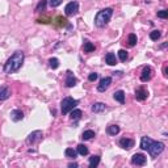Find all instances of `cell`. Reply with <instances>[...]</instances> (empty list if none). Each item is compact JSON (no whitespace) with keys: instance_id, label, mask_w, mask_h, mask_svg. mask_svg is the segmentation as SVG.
<instances>
[{"instance_id":"obj_1","label":"cell","mask_w":168,"mask_h":168,"mask_svg":"<svg viewBox=\"0 0 168 168\" xmlns=\"http://www.w3.org/2000/svg\"><path fill=\"white\" fill-rule=\"evenodd\" d=\"M141 149L149 151V154L152 158H158L163 151H164V143L159 141H154L150 137H142L141 139Z\"/></svg>"},{"instance_id":"obj_2","label":"cell","mask_w":168,"mask_h":168,"mask_svg":"<svg viewBox=\"0 0 168 168\" xmlns=\"http://www.w3.org/2000/svg\"><path fill=\"white\" fill-rule=\"evenodd\" d=\"M24 53L21 50H17V51H14L11 57L8 58V61L4 63V67H3V70L6 74H8V75H11V74H14V72H17L20 68H21L22 66V63H24Z\"/></svg>"},{"instance_id":"obj_3","label":"cell","mask_w":168,"mask_h":168,"mask_svg":"<svg viewBox=\"0 0 168 168\" xmlns=\"http://www.w3.org/2000/svg\"><path fill=\"white\" fill-rule=\"evenodd\" d=\"M113 16V9L112 8H104L101 11H98L95 16V25L97 28H104L108 25V22L110 21Z\"/></svg>"},{"instance_id":"obj_4","label":"cell","mask_w":168,"mask_h":168,"mask_svg":"<svg viewBox=\"0 0 168 168\" xmlns=\"http://www.w3.org/2000/svg\"><path fill=\"white\" fill-rule=\"evenodd\" d=\"M79 104V101L76 100V98H72V97H65L62 100V102H61V112H62V114L63 116H66V114H68L72 109H75L76 108V105Z\"/></svg>"},{"instance_id":"obj_5","label":"cell","mask_w":168,"mask_h":168,"mask_svg":"<svg viewBox=\"0 0 168 168\" xmlns=\"http://www.w3.org/2000/svg\"><path fill=\"white\" fill-rule=\"evenodd\" d=\"M42 137H43V134H42L41 130H34V131H32L30 134L26 137V145H29V146L36 145V143H38L39 141L42 139Z\"/></svg>"},{"instance_id":"obj_6","label":"cell","mask_w":168,"mask_h":168,"mask_svg":"<svg viewBox=\"0 0 168 168\" xmlns=\"http://www.w3.org/2000/svg\"><path fill=\"white\" fill-rule=\"evenodd\" d=\"M78 12H79V3L78 2H70L65 7V13H66V16H68V17L75 16Z\"/></svg>"},{"instance_id":"obj_7","label":"cell","mask_w":168,"mask_h":168,"mask_svg":"<svg viewBox=\"0 0 168 168\" xmlns=\"http://www.w3.org/2000/svg\"><path fill=\"white\" fill-rule=\"evenodd\" d=\"M110 84H112V78L110 76H105V78H102L100 83L97 84V91L98 92H105L108 88L110 87Z\"/></svg>"},{"instance_id":"obj_8","label":"cell","mask_w":168,"mask_h":168,"mask_svg":"<svg viewBox=\"0 0 168 168\" xmlns=\"http://www.w3.org/2000/svg\"><path fill=\"white\" fill-rule=\"evenodd\" d=\"M152 68L151 66H145L143 67V70H142V74H141V82L142 83H147V82H150L151 80V78H152Z\"/></svg>"},{"instance_id":"obj_9","label":"cell","mask_w":168,"mask_h":168,"mask_svg":"<svg viewBox=\"0 0 168 168\" xmlns=\"http://www.w3.org/2000/svg\"><path fill=\"white\" fill-rule=\"evenodd\" d=\"M78 84V79L75 78V75L68 70L67 72H66V80H65V86L67 87V88H72V87H75Z\"/></svg>"},{"instance_id":"obj_10","label":"cell","mask_w":168,"mask_h":168,"mask_svg":"<svg viewBox=\"0 0 168 168\" xmlns=\"http://www.w3.org/2000/svg\"><path fill=\"white\" fill-rule=\"evenodd\" d=\"M149 97V91L145 87H138L135 90V98L138 101H145Z\"/></svg>"},{"instance_id":"obj_11","label":"cell","mask_w":168,"mask_h":168,"mask_svg":"<svg viewBox=\"0 0 168 168\" xmlns=\"http://www.w3.org/2000/svg\"><path fill=\"white\" fill-rule=\"evenodd\" d=\"M131 163L134 166H145L147 163V158L143 154H134L131 158Z\"/></svg>"},{"instance_id":"obj_12","label":"cell","mask_w":168,"mask_h":168,"mask_svg":"<svg viewBox=\"0 0 168 168\" xmlns=\"http://www.w3.org/2000/svg\"><path fill=\"white\" fill-rule=\"evenodd\" d=\"M118 145H120V147H122L123 150H130L131 147L134 146V141L130 139V138H121Z\"/></svg>"},{"instance_id":"obj_13","label":"cell","mask_w":168,"mask_h":168,"mask_svg":"<svg viewBox=\"0 0 168 168\" xmlns=\"http://www.w3.org/2000/svg\"><path fill=\"white\" fill-rule=\"evenodd\" d=\"M9 117H11V120L13 122H18V121H21L24 118V113H22V110H20V109H13L11 113H9Z\"/></svg>"},{"instance_id":"obj_14","label":"cell","mask_w":168,"mask_h":168,"mask_svg":"<svg viewBox=\"0 0 168 168\" xmlns=\"http://www.w3.org/2000/svg\"><path fill=\"white\" fill-rule=\"evenodd\" d=\"M11 97V90L7 86L0 87V101H6Z\"/></svg>"},{"instance_id":"obj_15","label":"cell","mask_w":168,"mask_h":168,"mask_svg":"<svg viewBox=\"0 0 168 168\" xmlns=\"http://www.w3.org/2000/svg\"><path fill=\"white\" fill-rule=\"evenodd\" d=\"M106 109V105L104 102H95L93 105L91 106V110L93 113H102L104 110Z\"/></svg>"},{"instance_id":"obj_16","label":"cell","mask_w":168,"mask_h":168,"mask_svg":"<svg viewBox=\"0 0 168 168\" xmlns=\"http://www.w3.org/2000/svg\"><path fill=\"white\" fill-rule=\"evenodd\" d=\"M105 63L109 66H116L117 65V58H116V54L113 53H108L105 55Z\"/></svg>"},{"instance_id":"obj_17","label":"cell","mask_w":168,"mask_h":168,"mask_svg":"<svg viewBox=\"0 0 168 168\" xmlns=\"http://www.w3.org/2000/svg\"><path fill=\"white\" fill-rule=\"evenodd\" d=\"M113 98H114V100H116L117 102L123 104V102H125V92H123L122 90L116 91L114 93H113Z\"/></svg>"},{"instance_id":"obj_18","label":"cell","mask_w":168,"mask_h":168,"mask_svg":"<svg viewBox=\"0 0 168 168\" xmlns=\"http://www.w3.org/2000/svg\"><path fill=\"white\" fill-rule=\"evenodd\" d=\"M100 160H101V158L98 155H92L90 158V160H88V166H90V168H96L100 164Z\"/></svg>"},{"instance_id":"obj_19","label":"cell","mask_w":168,"mask_h":168,"mask_svg":"<svg viewBox=\"0 0 168 168\" xmlns=\"http://www.w3.org/2000/svg\"><path fill=\"white\" fill-rule=\"evenodd\" d=\"M83 50H84V53H92V51L96 50V46L93 45L92 42L88 41V39H86L83 43Z\"/></svg>"},{"instance_id":"obj_20","label":"cell","mask_w":168,"mask_h":168,"mask_svg":"<svg viewBox=\"0 0 168 168\" xmlns=\"http://www.w3.org/2000/svg\"><path fill=\"white\" fill-rule=\"evenodd\" d=\"M120 130L121 129H120V126H118V125H109L106 127V133L109 135H112V137H116L118 133H120Z\"/></svg>"},{"instance_id":"obj_21","label":"cell","mask_w":168,"mask_h":168,"mask_svg":"<svg viewBox=\"0 0 168 168\" xmlns=\"http://www.w3.org/2000/svg\"><path fill=\"white\" fill-rule=\"evenodd\" d=\"M82 116H83V112H82L80 109H72V110L70 112V118H71L72 121L80 120Z\"/></svg>"},{"instance_id":"obj_22","label":"cell","mask_w":168,"mask_h":168,"mask_svg":"<svg viewBox=\"0 0 168 168\" xmlns=\"http://www.w3.org/2000/svg\"><path fill=\"white\" fill-rule=\"evenodd\" d=\"M76 151H78V154L79 155H82V156H87L88 155V147L86 145H83V143H80V145H78L76 147Z\"/></svg>"},{"instance_id":"obj_23","label":"cell","mask_w":168,"mask_h":168,"mask_svg":"<svg viewBox=\"0 0 168 168\" xmlns=\"http://www.w3.org/2000/svg\"><path fill=\"white\" fill-rule=\"evenodd\" d=\"M93 137H96L95 131L93 130H86V131H83V134H82V139L83 141H91Z\"/></svg>"},{"instance_id":"obj_24","label":"cell","mask_w":168,"mask_h":168,"mask_svg":"<svg viewBox=\"0 0 168 168\" xmlns=\"http://www.w3.org/2000/svg\"><path fill=\"white\" fill-rule=\"evenodd\" d=\"M138 42V38H137V34L134 33H130L129 36H127V43H129L130 47H134Z\"/></svg>"},{"instance_id":"obj_25","label":"cell","mask_w":168,"mask_h":168,"mask_svg":"<svg viewBox=\"0 0 168 168\" xmlns=\"http://www.w3.org/2000/svg\"><path fill=\"white\" fill-rule=\"evenodd\" d=\"M47 3H49V0H41V2L37 4V7H36V12H43V11H46Z\"/></svg>"},{"instance_id":"obj_26","label":"cell","mask_w":168,"mask_h":168,"mask_svg":"<svg viewBox=\"0 0 168 168\" xmlns=\"http://www.w3.org/2000/svg\"><path fill=\"white\" fill-rule=\"evenodd\" d=\"M65 155H66V158H68V159H75L78 156V151H75L74 149H66Z\"/></svg>"},{"instance_id":"obj_27","label":"cell","mask_w":168,"mask_h":168,"mask_svg":"<svg viewBox=\"0 0 168 168\" xmlns=\"http://www.w3.org/2000/svg\"><path fill=\"white\" fill-rule=\"evenodd\" d=\"M127 58H129V54H127L126 50H123V49H121V50H118V59H120L121 62H126Z\"/></svg>"},{"instance_id":"obj_28","label":"cell","mask_w":168,"mask_h":168,"mask_svg":"<svg viewBox=\"0 0 168 168\" xmlns=\"http://www.w3.org/2000/svg\"><path fill=\"white\" fill-rule=\"evenodd\" d=\"M49 66H50V68H53V70H57L59 67V59L58 58H50L49 59Z\"/></svg>"},{"instance_id":"obj_29","label":"cell","mask_w":168,"mask_h":168,"mask_svg":"<svg viewBox=\"0 0 168 168\" xmlns=\"http://www.w3.org/2000/svg\"><path fill=\"white\" fill-rule=\"evenodd\" d=\"M162 37V32L160 30H152L150 32V38L152 39V41H158Z\"/></svg>"},{"instance_id":"obj_30","label":"cell","mask_w":168,"mask_h":168,"mask_svg":"<svg viewBox=\"0 0 168 168\" xmlns=\"http://www.w3.org/2000/svg\"><path fill=\"white\" fill-rule=\"evenodd\" d=\"M63 3V0H49V6L51 8H57Z\"/></svg>"},{"instance_id":"obj_31","label":"cell","mask_w":168,"mask_h":168,"mask_svg":"<svg viewBox=\"0 0 168 168\" xmlns=\"http://www.w3.org/2000/svg\"><path fill=\"white\" fill-rule=\"evenodd\" d=\"M156 14H158V17H160V18H167L168 17V11L167 9H162V11H159Z\"/></svg>"},{"instance_id":"obj_32","label":"cell","mask_w":168,"mask_h":168,"mask_svg":"<svg viewBox=\"0 0 168 168\" xmlns=\"http://www.w3.org/2000/svg\"><path fill=\"white\" fill-rule=\"evenodd\" d=\"M97 78H98V74L97 72H91L90 75H88V80H90V82H95V80H97Z\"/></svg>"},{"instance_id":"obj_33","label":"cell","mask_w":168,"mask_h":168,"mask_svg":"<svg viewBox=\"0 0 168 168\" xmlns=\"http://www.w3.org/2000/svg\"><path fill=\"white\" fill-rule=\"evenodd\" d=\"M57 20H58V21H59V25H63V26H65L66 25V21H67V20L66 18H63V17H61V16H59V17H57Z\"/></svg>"},{"instance_id":"obj_34","label":"cell","mask_w":168,"mask_h":168,"mask_svg":"<svg viewBox=\"0 0 168 168\" xmlns=\"http://www.w3.org/2000/svg\"><path fill=\"white\" fill-rule=\"evenodd\" d=\"M68 167H70V168H76V167H79V164H78V163H75V162H72V163L68 164Z\"/></svg>"},{"instance_id":"obj_35","label":"cell","mask_w":168,"mask_h":168,"mask_svg":"<svg viewBox=\"0 0 168 168\" xmlns=\"http://www.w3.org/2000/svg\"><path fill=\"white\" fill-rule=\"evenodd\" d=\"M167 72H168V68H167V66H164V76H166V78L168 76V74H167Z\"/></svg>"},{"instance_id":"obj_36","label":"cell","mask_w":168,"mask_h":168,"mask_svg":"<svg viewBox=\"0 0 168 168\" xmlns=\"http://www.w3.org/2000/svg\"><path fill=\"white\" fill-rule=\"evenodd\" d=\"M166 46H167V42H166V43H163V45H162V46H160V49H164V47H166Z\"/></svg>"}]
</instances>
